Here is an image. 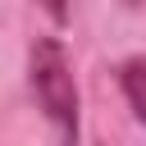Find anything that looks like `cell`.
Listing matches in <instances>:
<instances>
[{"instance_id": "cell-1", "label": "cell", "mask_w": 146, "mask_h": 146, "mask_svg": "<svg viewBox=\"0 0 146 146\" xmlns=\"http://www.w3.org/2000/svg\"><path fill=\"white\" fill-rule=\"evenodd\" d=\"M32 91L55 128L59 146H78V82H73V64L64 41L41 36L32 46Z\"/></svg>"}, {"instance_id": "cell-2", "label": "cell", "mask_w": 146, "mask_h": 146, "mask_svg": "<svg viewBox=\"0 0 146 146\" xmlns=\"http://www.w3.org/2000/svg\"><path fill=\"white\" fill-rule=\"evenodd\" d=\"M119 82H123V96H128V105H132L137 123L146 128V55L128 59V64L119 68Z\"/></svg>"}]
</instances>
